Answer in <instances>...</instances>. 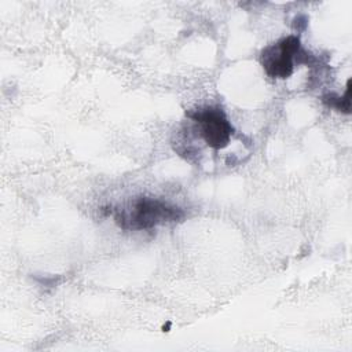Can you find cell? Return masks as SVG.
Masks as SVG:
<instances>
[{"label":"cell","mask_w":352,"mask_h":352,"mask_svg":"<svg viewBox=\"0 0 352 352\" xmlns=\"http://www.w3.org/2000/svg\"><path fill=\"white\" fill-rule=\"evenodd\" d=\"M186 117L195 124L197 135L208 147L221 150L230 144L231 136L234 135V126L220 106H199L194 110H187Z\"/></svg>","instance_id":"cell-3"},{"label":"cell","mask_w":352,"mask_h":352,"mask_svg":"<svg viewBox=\"0 0 352 352\" xmlns=\"http://www.w3.org/2000/svg\"><path fill=\"white\" fill-rule=\"evenodd\" d=\"M349 84H351V80H348L346 89L342 96H338L336 94H326L322 96V102L330 109H334L344 114H349L351 113V87H349Z\"/></svg>","instance_id":"cell-4"},{"label":"cell","mask_w":352,"mask_h":352,"mask_svg":"<svg viewBox=\"0 0 352 352\" xmlns=\"http://www.w3.org/2000/svg\"><path fill=\"white\" fill-rule=\"evenodd\" d=\"M113 217L122 230L144 231L161 224L182 221L184 210L158 198L139 197L125 206L116 208Z\"/></svg>","instance_id":"cell-1"},{"label":"cell","mask_w":352,"mask_h":352,"mask_svg":"<svg viewBox=\"0 0 352 352\" xmlns=\"http://www.w3.org/2000/svg\"><path fill=\"white\" fill-rule=\"evenodd\" d=\"M312 55L301 48L300 37L290 34L264 47L260 52V63L265 74L275 80L289 78L294 72V65L312 62Z\"/></svg>","instance_id":"cell-2"}]
</instances>
